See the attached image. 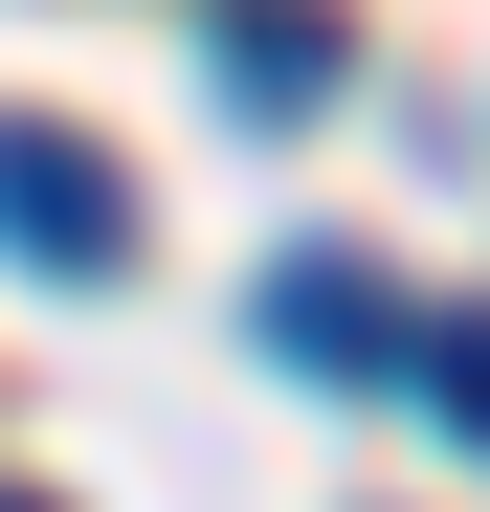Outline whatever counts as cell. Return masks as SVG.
I'll list each match as a JSON object with an SVG mask.
<instances>
[{
	"label": "cell",
	"instance_id": "6da1fadb",
	"mask_svg": "<svg viewBox=\"0 0 490 512\" xmlns=\"http://www.w3.org/2000/svg\"><path fill=\"white\" fill-rule=\"evenodd\" d=\"M0 245H23L45 290H90V268H134V179L67 112H0Z\"/></svg>",
	"mask_w": 490,
	"mask_h": 512
},
{
	"label": "cell",
	"instance_id": "7a4b0ae2",
	"mask_svg": "<svg viewBox=\"0 0 490 512\" xmlns=\"http://www.w3.org/2000/svg\"><path fill=\"white\" fill-rule=\"evenodd\" d=\"M268 357H290V379H379V357H401V312H379L357 245H290V268H268Z\"/></svg>",
	"mask_w": 490,
	"mask_h": 512
},
{
	"label": "cell",
	"instance_id": "3957f363",
	"mask_svg": "<svg viewBox=\"0 0 490 512\" xmlns=\"http://www.w3.org/2000/svg\"><path fill=\"white\" fill-rule=\"evenodd\" d=\"M223 90L245 112H312L335 90V0H223Z\"/></svg>",
	"mask_w": 490,
	"mask_h": 512
},
{
	"label": "cell",
	"instance_id": "277c9868",
	"mask_svg": "<svg viewBox=\"0 0 490 512\" xmlns=\"http://www.w3.org/2000/svg\"><path fill=\"white\" fill-rule=\"evenodd\" d=\"M424 379H446V423L490 446V312H446V334H424Z\"/></svg>",
	"mask_w": 490,
	"mask_h": 512
},
{
	"label": "cell",
	"instance_id": "5b68a950",
	"mask_svg": "<svg viewBox=\"0 0 490 512\" xmlns=\"http://www.w3.org/2000/svg\"><path fill=\"white\" fill-rule=\"evenodd\" d=\"M0 512H45V490H0Z\"/></svg>",
	"mask_w": 490,
	"mask_h": 512
}]
</instances>
